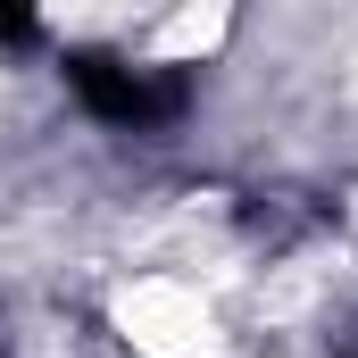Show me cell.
<instances>
[{
  "label": "cell",
  "instance_id": "1",
  "mask_svg": "<svg viewBox=\"0 0 358 358\" xmlns=\"http://www.w3.org/2000/svg\"><path fill=\"white\" fill-rule=\"evenodd\" d=\"M67 92L100 125H125V134H159V125H176L192 108V76L183 67H125L108 50H67Z\"/></svg>",
  "mask_w": 358,
  "mask_h": 358
},
{
  "label": "cell",
  "instance_id": "2",
  "mask_svg": "<svg viewBox=\"0 0 358 358\" xmlns=\"http://www.w3.org/2000/svg\"><path fill=\"white\" fill-rule=\"evenodd\" d=\"M34 34H42V8L34 0H0V50H25Z\"/></svg>",
  "mask_w": 358,
  "mask_h": 358
}]
</instances>
